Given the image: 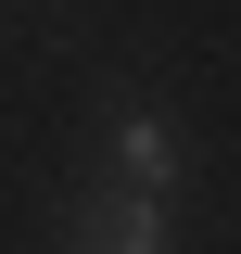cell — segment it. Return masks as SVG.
Here are the masks:
<instances>
[{
	"instance_id": "obj_1",
	"label": "cell",
	"mask_w": 241,
	"mask_h": 254,
	"mask_svg": "<svg viewBox=\"0 0 241 254\" xmlns=\"http://www.w3.org/2000/svg\"><path fill=\"white\" fill-rule=\"evenodd\" d=\"M63 254H165V203L89 190V203H63Z\"/></svg>"
},
{
	"instance_id": "obj_2",
	"label": "cell",
	"mask_w": 241,
	"mask_h": 254,
	"mask_svg": "<svg viewBox=\"0 0 241 254\" xmlns=\"http://www.w3.org/2000/svg\"><path fill=\"white\" fill-rule=\"evenodd\" d=\"M115 190H140V203L178 190V127L152 115V102H127V115H115Z\"/></svg>"
}]
</instances>
